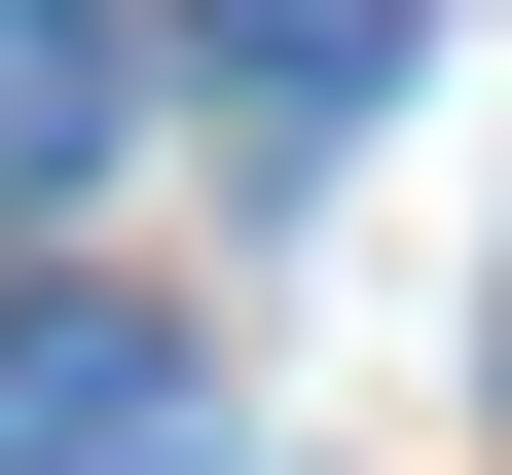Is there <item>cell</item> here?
Wrapping results in <instances>:
<instances>
[{
	"label": "cell",
	"mask_w": 512,
	"mask_h": 475,
	"mask_svg": "<svg viewBox=\"0 0 512 475\" xmlns=\"http://www.w3.org/2000/svg\"><path fill=\"white\" fill-rule=\"evenodd\" d=\"M0 475H220V329L110 293V256H37L0 293Z\"/></svg>",
	"instance_id": "6da1fadb"
},
{
	"label": "cell",
	"mask_w": 512,
	"mask_h": 475,
	"mask_svg": "<svg viewBox=\"0 0 512 475\" xmlns=\"http://www.w3.org/2000/svg\"><path fill=\"white\" fill-rule=\"evenodd\" d=\"M110 110H147V37H110V0H0V220H74Z\"/></svg>",
	"instance_id": "7a4b0ae2"
},
{
	"label": "cell",
	"mask_w": 512,
	"mask_h": 475,
	"mask_svg": "<svg viewBox=\"0 0 512 475\" xmlns=\"http://www.w3.org/2000/svg\"><path fill=\"white\" fill-rule=\"evenodd\" d=\"M183 37H220L256 110H366V74H403V0H183Z\"/></svg>",
	"instance_id": "3957f363"
}]
</instances>
